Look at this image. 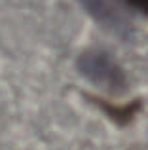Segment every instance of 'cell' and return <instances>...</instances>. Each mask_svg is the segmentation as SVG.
<instances>
[{
	"label": "cell",
	"instance_id": "1",
	"mask_svg": "<svg viewBox=\"0 0 148 150\" xmlns=\"http://www.w3.org/2000/svg\"><path fill=\"white\" fill-rule=\"evenodd\" d=\"M82 74L89 78L95 84L120 88L123 86V72L114 59H110L104 51H87L78 61Z\"/></svg>",
	"mask_w": 148,
	"mask_h": 150
},
{
	"label": "cell",
	"instance_id": "2",
	"mask_svg": "<svg viewBox=\"0 0 148 150\" xmlns=\"http://www.w3.org/2000/svg\"><path fill=\"white\" fill-rule=\"evenodd\" d=\"M127 4H129L131 8H135L137 11H141V13L148 15V0H125Z\"/></svg>",
	"mask_w": 148,
	"mask_h": 150
}]
</instances>
